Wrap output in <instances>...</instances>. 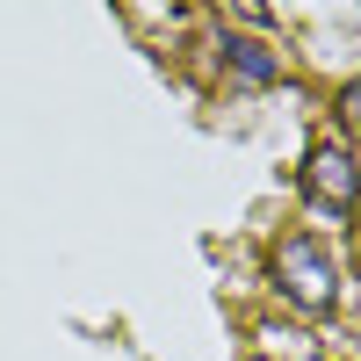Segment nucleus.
<instances>
[{
    "mask_svg": "<svg viewBox=\"0 0 361 361\" xmlns=\"http://www.w3.org/2000/svg\"><path fill=\"white\" fill-rule=\"evenodd\" d=\"M217 58H224L238 80H253V87H275V80H282V58L267 51V44H253V37H224Z\"/></svg>",
    "mask_w": 361,
    "mask_h": 361,
    "instance_id": "3",
    "label": "nucleus"
},
{
    "mask_svg": "<svg viewBox=\"0 0 361 361\" xmlns=\"http://www.w3.org/2000/svg\"><path fill=\"white\" fill-rule=\"evenodd\" d=\"M340 109H347V123L361 130V80H347V94H340Z\"/></svg>",
    "mask_w": 361,
    "mask_h": 361,
    "instance_id": "4",
    "label": "nucleus"
},
{
    "mask_svg": "<svg viewBox=\"0 0 361 361\" xmlns=\"http://www.w3.org/2000/svg\"><path fill=\"white\" fill-rule=\"evenodd\" d=\"M304 195L318 202V209H333V217H347L354 209V195H361V166H354V152L347 145H311V159H304Z\"/></svg>",
    "mask_w": 361,
    "mask_h": 361,
    "instance_id": "2",
    "label": "nucleus"
},
{
    "mask_svg": "<svg viewBox=\"0 0 361 361\" xmlns=\"http://www.w3.org/2000/svg\"><path fill=\"white\" fill-rule=\"evenodd\" d=\"M275 282L289 289V304H304V311H333V296H340V267H333V253H325L311 231H289L282 246H275Z\"/></svg>",
    "mask_w": 361,
    "mask_h": 361,
    "instance_id": "1",
    "label": "nucleus"
}]
</instances>
